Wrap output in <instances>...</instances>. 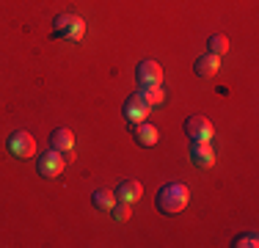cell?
<instances>
[{"instance_id": "2", "label": "cell", "mask_w": 259, "mask_h": 248, "mask_svg": "<svg viewBox=\"0 0 259 248\" xmlns=\"http://www.w3.org/2000/svg\"><path fill=\"white\" fill-rule=\"evenodd\" d=\"M85 33V22L77 14H58L55 17V30L53 39H66V42H80Z\"/></svg>"}, {"instance_id": "12", "label": "cell", "mask_w": 259, "mask_h": 248, "mask_svg": "<svg viewBox=\"0 0 259 248\" xmlns=\"http://www.w3.org/2000/svg\"><path fill=\"white\" fill-rule=\"evenodd\" d=\"M193 69H196V74H199V77H212V74L221 69V55H212V53L199 55Z\"/></svg>"}, {"instance_id": "5", "label": "cell", "mask_w": 259, "mask_h": 248, "mask_svg": "<svg viewBox=\"0 0 259 248\" xmlns=\"http://www.w3.org/2000/svg\"><path fill=\"white\" fill-rule=\"evenodd\" d=\"M185 133H188L190 141H212L215 127L207 116H188L185 119Z\"/></svg>"}, {"instance_id": "14", "label": "cell", "mask_w": 259, "mask_h": 248, "mask_svg": "<svg viewBox=\"0 0 259 248\" xmlns=\"http://www.w3.org/2000/svg\"><path fill=\"white\" fill-rule=\"evenodd\" d=\"M209 53L212 55H224V53H229V39H226L224 33H215V36H209Z\"/></svg>"}, {"instance_id": "10", "label": "cell", "mask_w": 259, "mask_h": 248, "mask_svg": "<svg viewBox=\"0 0 259 248\" xmlns=\"http://www.w3.org/2000/svg\"><path fill=\"white\" fill-rule=\"evenodd\" d=\"M133 135L141 146H155L160 138V130L149 121H138V124H133Z\"/></svg>"}, {"instance_id": "6", "label": "cell", "mask_w": 259, "mask_h": 248, "mask_svg": "<svg viewBox=\"0 0 259 248\" xmlns=\"http://www.w3.org/2000/svg\"><path fill=\"white\" fill-rule=\"evenodd\" d=\"M36 169H39L41 177L55 179V177H61V171H64V157H61V152L50 149V152L39 154V163H36Z\"/></svg>"}, {"instance_id": "3", "label": "cell", "mask_w": 259, "mask_h": 248, "mask_svg": "<svg viewBox=\"0 0 259 248\" xmlns=\"http://www.w3.org/2000/svg\"><path fill=\"white\" fill-rule=\"evenodd\" d=\"M6 146H9V152L14 154V157H20V160H28V157H33V154H36V141H33V135H30V133H25V130L11 133L9 141H6Z\"/></svg>"}, {"instance_id": "4", "label": "cell", "mask_w": 259, "mask_h": 248, "mask_svg": "<svg viewBox=\"0 0 259 248\" xmlns=\"http://www.w3.org/2000/svg\"><path fill=\"white\" fill-rule=\"evenodd\" d=\"M135 80H138L141 89H155L163 83V66L157 61H141L138 69H135Z\"/></svg>"}, {"instance_id": "16", "label": "cell", "mask_w": 259, "mask_h": 248, "mask_svg": "<svg viewBox=\"0 0 259 248\" xmlns=\"http://www.w3.org/2000/svg\"><path fill=\"white\" fill-rule=\"evenodd\" d=\"M232 245H234V248H256V245H259V237H256L254 232H251V234H240V237L234 240Z\"/></svg>"}, {"instance_id": "15", "label": "cell", "mask_w": 259, "mask_h": 248, "mask_svg": "<svg viewBox=\"0 0 259 248\" xmlns=\"http://www.w3.org/2000/svg\"><path fill=\"white\" fill-rule=\"evenodd\" d=\"M141 97L146 99V105H149V108H155V105H160L165 99V94H163V89H160V86H155V89H141Z\"/></svg>"}, {"instance_id": "13", "label": "cell", "mask_w": 259, "mask_h": 248, "mask_svg": "<svg viewBox=\"0 0 259 248\" xmlns=\"http://www.w3.org/2000/svg\"><path fill=\"white\" fill-rule=\"evenodd\" d=\"M91 201H94V207H97V210H102V213H110V210H113V204L119 201V198H116L113 190H105V188H100V190H94Z\"/></svg>"}, {"instance_id": "7", "label": "cell", "mask_w": 259, "mask_h": 248, "mask_svg": "<svg viewBox=\"0 0 259 248\" xmlns=\"http://www.w3.org/2000/svg\"><path fill=\"white\" fill-rule=\"evenodd\" d=\"M149 105H146V99L141 97V91L138 94H133V97H127V102H124V119L130 124H138V121H146V116H149Z\"/></svg>"}, {"instance_id": "8", "label": "cell", "mask_w": 259, "mask_h": 248, "mask_svg": "<svg viewBox=\"0 0 259 248\" xmlns=\"http://www.w3.org/2000/svg\"><path fill=\"white\" fill-rule=\"evenodd\" d=\"M190 160H193V166H199V169H209V166L215 163V152H212V146H209V141H193V146H190Z\"/></svg>"}, {"instance_id": "17", "label": "cell", "mask_w": 259, "mask_h": 248, "mask_svg": "<svg viewBox=\"0 0 259 248\" xmlns=\"http://www.w3.org/2000/svg\"><path fill=\"white\" fill-rule=\"evenodd\" d=\"M110 213L116 215V221H127V218H130V204H127V201H116Z\"/></svg>"}, {"instance_id": "1", "label": "cell", "mask_w": 259, "mask_h": 248, "mask_svg": "<svg viewBox=\"0 0 259 248\" xmlns=\"http://www.w3.org/2000/svg\"><path fill=\"white\" fill-rule=\"evenodd\" d=\"M188 201H190V190H188V185H182V182H168V185H163L160 193H157V210L165 215L182 213V210L188 207Z\"/></svg>"}, {"instance_id": "9", "label": "cell", "mask_w": 259, "mask_h": 248, "mask_svg": "<svg viewBox=\"0 0 259 248\" xmlns=\"http://www.w3.org/2000/svg\"><path fill=\"white\" fill-rule=\"evenodd\" d=\"M116 198L119 201H127V204H135L141 196H144V185L141 182H135V179H121L119 185H116Z\"/></svg>"}, {"instance_id": "11", "label": "cell", "mask_w": 259, "mask_h": 248, "mask_svg": "<svg viewBox=\"0 0 259 248\" xmlns=\"http://www.w3.org/2000/svg\"><path fill=\"white\" fill-rule=\"evenodd\" d=\"M50 144H53L55 152L66 154V152H72V149H75V135H72L69 127H58V130L50 135Z\"/></svg>"}]
</instances>
